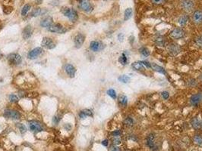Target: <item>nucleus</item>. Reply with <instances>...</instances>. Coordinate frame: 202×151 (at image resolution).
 I'll return each instance as SVG.
<instances>
[{
  "mask_svg": "<svg viewBox=\"0 0 202 151\" xmlns=\"http://www.w3.org/2000/svg\"><path fill=\"white\" fill-rule=\"evenodd\" d=\"M61 12L65 17L69 18L72 22H76L78 19V12L72 8L63 6L61 8Z\"/></svg>",
  "mask_w": 202,
  "mask_h": 151,
  "instance_id": "f257e3e1",
  "label": "nucleus"
},
{
  "mask_svg": "<svg viewBox=\"0 0 202 151\" xmlns=\"http://www.w3.org/2000/svg\"><path fill=\"white\" fill-rule=\"evenodd\" d=\"M167 51H168L169 54H170V55L176 56L182 51V48H181V46L179 44L173 42V43H170V45L167 46Z\"/></svg>",
  "mask_w": 202,
  "mask_h": 151,
  "instance_id": "f03ea898",
  "label": "nucleus"
},
{
  "mask_svg": "<svg viewBox=\"0 0 202 151\" xmlns=\"http://www.w3.org/2000/svg\"><path fill=\"white\" fill-rule=\"evenodd\" d=\"M78 7L80 8L81 10L87 12V13L91 12L94 9L93 5L90 2L89 0H78Z\"/></svg>",
  "mask_w": 202,
  "mask_h": 151,
  "instance_id": "7ed1b4c3",
  "label": "nucleus"
},
{
  "mask_svg": "<svg viewBox=\"0 0 202 151\" xmlns=\"http://www.w3.org/2000/svg\"><path fill=\"white\" fill-rule=\"evenodd\" d=\"M48 30L51 33H55L63 34L67 32L68 30L60 23H53L50 27H48Z\"/></svg>",
  "mask_w": 202,
  "mask_h": 151,
  "instance_id": "20e7f679",
  "label": "nucleus"
},
{
  "mask_svg": "<svg viewBox=\"0 0 202 151\" xmlns=\"http://www.w3.org/2000/svg\"><path fill=\"white\" fill-rule=\"evenodd\" d=\"M28 126H29L30 130L33 132L37 133V132L43 131V127L42 124H41L40 122H38V121H30V122H28Z\"/></svg>",
  "mask_w": 202,
  "mask_h": 151,
  "instance_id": "39448f33",
  "label": "nucleus"
},
{
  "mask_svg": "<svg viewBox=\"0 0 202 151\" xmlns=\"http://www.w3.org/2000/svg\"><path fill=\"white\" fill-rule=\"evenodd\" d=\"M185 31L183 30L182 28L179 27L174 28L170 33V37L173 39H181L185 37Z\"/></svg>",
  "mask_w": 202,
  "mask_h": 151,
  "instance_id": "423d86ee",
  "label": "nucleus"
},
{
  "mask_svg": "<svg viewBox=\"0 0 202 151\" xmlns=\"http://www.w3.org/2000/svg\"><path fill=\"white\" fill-rule=\"evenodd\" d=\"M7 59L9 61V64H13V65H18L20 64L22 61V58L20 54L17 53H12L7 56Z\"/></svg>",
  "mask_w": 202,
  "mask_h": 151,
  "instance_id": "0eeeda50",
  "label": "nucleus"
},
{
  "mask_svg": "<svg viewBox=\"0 0 202 151\" xmlns=\"http://www.w3.org/2000/svg\"><path fill=\"white\" fill-rule=\"evenodd\" d=\"M4 116L6 118H9V119H15V120H18V119H21V113L18 111L11 109H8L5 111Z\"/></svg>",
  "mask_w": 202,
  "mask_h": 151,
  "instance_id": "6e6552de",
  "label": "nucleus"
},
{
  "mask_svg": "<svg viewBox=\"0 0 202 151\" xmlns=\"http://www.w3.org/2000/svg\"><path fill=\"white\" fill-rule=\"evenodd\" d=\"M181 7L185 12H190L195 8V2H194L193 0H182Z\"/></svg>",
  "mask_w": 202,
  "mask_h": 151,
  "instance_id": "1a4fd4ad",
  "label": "nucleus"
},
{
  "mask_svg": "<svg viewBox=\"0 0 202 151\" xmlns=\"http://www.w3.org/2000/svg\"><path fill=\"white\" fill-rule=\"evenodd\" d=\"M41 45L47 49H53L54 48H56V43L54 42V41L51 38L49 37H44L42 39Z\"/></svg>",
  "mask_w": 202,
  "mask_h": 151,
  "instance_id": "9d476101",
  "label": "nucleus"
},
{
  "mask_svg": "<svg viewBox=\"0 0 202 151\" xmlns=\"http://www.w3.org/2000/svg\"><path fill=\"white\" fill-rule=\"evenodd\" d=\"M104 47H105V45L100 41H92L90 43V48H91V51H94V52L101 51V50L103 49Z\"/></svg>",
  "mask_w": 202,
  "mask_h": 151,
  "instance_id": "9b49d317",
  "label": "nucleus"
},
{
  "mask_svg": "<svg viewBox=\"0 0 202 151\" xmlns=\"http://www.w3.org/2000/svg\"><path fill=\"white\" fill-rule=\"evenodd\" d=\"M43 50L41 48H34V49H32L31 51H29V53H28V59L30 60L36 59V58H37L39 56H40L41 54H43Z\"/></svg>",
  "mask_w": 202,
  "mask_h": 151,
  "instance_id": "f8f14e48",
  "label": "nucleus"
},
{
  "mask_svg": "<svg viewBox=\"0 0 202 151\" xmlns=\"http://www.w3.org/2000/svg\"><path fill=\"white\" fill-rule=\"evenodd\" d=\"M192 19L193 23L195 25H202V12L201 11H195L192 14Z\"/></svg>",
  "mask_w": 202,
  "mask_h": 151,
  "instance_id": "ddd939ff",
  "label": "nucleus"
},
{
  "mask_svg": "<svg viewBox=\"0 0 202 151\" xmlns=\"http://www.w3.org/2000/svg\"><path fill=\"white\" fill-rule=\"evenodd\" d=\"M85 41V36L82 33H78L75 36L74 39V43H75V48H80L83 45Z\"/></svg>",
  "mask_w": 202,
  "mask_h": 151,
  "instance_id": "4468645a",
  "label": "nucleus"
},
{
  "mask_svg": "<svg viewBox=\"0 0 202 151\" xmlns=\"http://www.w3.org/2000/svg\"><path fill=\"white\" fill-rule=\"evenodd\" d=\"M201 101H202V93H198L194 94V95H192V97H190V100H189L190 104L192 105V106H195V107L199 104Z\"/></svg>",
  "mask_w": 202,
  "mask_h": 151,
  "instance_id": "2eb2a0df",
  "label": "nucleus"
},
{
  "mask_svg": "<svg viewBox=\"0 0 202 151\" xmlns=\"http://www.w3.org/2000/svg\"><path fill=\"white\" fill-rule=\"evenodd\" d=\"M64 70L69 77H71V78L75 77V73H76V69H75V67H74L72 64H65V65L64 66Z\"/></svg>",
  "mask_w": 202,
  "mask_h": 151,
  "instance_id": "dca6fc26",
  "label": "nucleus"
},
{
  "mask_svg": "<svg viewBox=\"0 0 202 151\" xmlns=\"http://www.w3.org/2000/svg\"><path fill=\"white\" fill-rule=\"evenodd\" d=\"M146 144L151 150H157V146H156L155 142H154V135L153 134H151L148 136L146 141Z\"/></svg>",
  "mask_w": 202,
  "mask_h": 151,
  "instance_id": "f3484780",
  "label": "nucleus"
},
{
  "mask_svg": "<svg viewBox=\"0 0 202 151\" xmlns=\"http://www.w3.org/2000/svg\"><path fill=\"white\" fill-rule=\"evenodd\" d=\"M53 24V18L50 16L45 17V18H43L40 20V26H43V27L48 28Z\"/></svg>",
  "mask_w": 202,
  "mask_h": 151,
  "instance_id": "a211bd4d",
  "label": "nucleus"
},
{
  "mask_svg": "<svg viewBox=\"0 0 202 151\" xmlns=\"http://www.w3.org/2000/svg\"><path fill=\"white\" fill-rule=\"evenodd\" d=\"M33 33V28L31 25H27L24 27V29L23 30V32H22V36L24 39H28L30 37L32 36Z\"/></svg>",
  "mask_w": 202,
  "mask_h": 151,
  "instance_id": "6ab92c4d",
  "label": "nucleus"
},
{
  "mask_svg": "<svg viewBox=\"0 0 202 151\" xmlns=\"http://www.w3.org/2000/svg\"><path fill=\"white\" fill-rule=\"evenodd\" d=\"M47 12V11H45L44 9H40V8H35L32 10L31 13V17L32 18H36V17H38L40 15H43L44 14Z\"/></svg>",
  "mask_w": 202,
  "mask_h": 151,
  "instance_id": "aec40b11",
  "label": "nucleus"
},
{
  "mask_svg": "<svg viewBox=\"0 0 202 151\" xmlns=\"http://www.w3.org/2000/svg\"><path fill=\"white\" fill-rule=\"evenodd\" d=\"M191 124H192V128L195 130H198L201 128V122L197 117L193 118L191 120Z\"/></svg>",
  "mask_w": 202,
  "mask_h": 151,
  "instance_id": "412c9836",
  "label": "nucleus"
},
{
  "mask_svg": "<svg viewBox=\"0 0 202 151\" xmlns=\"http://www.w3.org/2000/svg\"><path fill=\"white\" fill-rule=\"evenodd\" d=\"M151 68H152L154 71L157 72V73H162V74H166V70H164L163 67L157 65L155 63H151Z\"/></svg>",
  "mask_w": 202,
  "mask_h": 151,
  "instance_id": "4be33fe9",
  "label": "nucleus"
},
{
  "mask_svg": "<svg viewBox=\"0 0 202 151\" xmlns=\"http://www.w3.org/2000/svg\"><path fill=\"white\" fill-rule=\"evenodd\" d=\"M79 116L81 119H85L87 116H93V113L91 110L85 109V110H83V111H81V112H80Z\"/></svg>",
  "mask_w": 202,
  "mask_h": 151,
  "instance_id": "5701e85b",
  "label": "nucleus"
},
{
  "mask_svg": "<svg viewBox=\"0 0 202 151\" xmlns=\"http://www.w3.org/2000/svg\"><path fill=\"white\" fill-rule=\"evenodd\" d=\"M132 67L135 70H138V71H140V70H142L144 69V64H142L141 61L134 62L133 64H132Z\"/></svg>",
  "mask_w": 202,
  "mask_h": 151,
  "instance_id": "b1692460",
  "label": "nucleus"
},
{
  "mask_svg": "<svg viewBox=\"0 0 202 151\" xmlns=\"http://www.w3.org/2000/svg\"><path fill=\"white\" fill-rule=\"evenodd\" d=\"M31 9V5H30V4H25L22 7L21 11V16H23V17L26 16V15L28 14V12H30Z\"/></svg>",
  "mask_w": 202,
  "mask_h": 151,
  "instance_id": "393cba45",
  "label": "nucleus"
},
{
  "mask_svg": "<svg viewBox=\"0 0 202 151\" xmlns=\"http://www.w3.org/2000/svg\"><path fill=\"white\" fill-rule=\"evenodd\" d=\"M119 104L122 107H125L128 104V97L124 94H121L118 98Z\"/></svg>",
  "mask_w": 202,
  "mask_h": 151,
  "instance_id": "a878e982",
  "label": "nucleus"
},
{
  "mask_svg": "<svg viewBox=\"0 0 202 151\" xmlns=\"http://www.w3.org/2000/svg\"><path fill=\"white\" fill-rule=\"evenodd\" d=\"M188 20H189V17L187 16V15H183L182 16H180L178 19V23H179V24L180 25V26H185V24L187 23Z\"/></svg>",
  "mask_w": 202,
  "mask_h": 151,
  "instance_id": "bb28decb",
  "label": "nucleus"
},
{
  "mask_svg": "<svg viewBox=\"0 0 202 151\" xmlns=\"http://www.w3.org/2000/svg\"><path fill=\"white\" fill-rule=\"evenodd\" d=\"M132 14H133V12H132V9L131 8H128V9H125V14H124V20H129L132 16Z\"/></svg>",
  "mask_w": 202,
  "mask_h": 151,
  "instance_id": "cd10ccee",
  "label": "nucleus"
},
{
  "mask_svg": "<svg viewBox=\"0 0 202 151\" xmlns=\"http://www.w3.org/2000/svg\"><path fill=\"white\" fill-rule=\"evenodd\" d=\"M154 42H155V43L157 44V45H159V46H163V45H164V44H165V39H164L163 37H158L154 39Z\"/></svg>",
  "mask_w": 202,
  "mask_h": 151,
  "instance_id": "c85d7f7f",
  "label": "nucleus"
},
{
  "mask_svg": "<svg viewBox=\"0 0 202 151\" xmlns=\"http://www.w3.org/2000/svg\"><path fill=\"white\" fill-rule=\"evenodd\" d=\"M194 142L198 145H202V136L200 135H195L193 138Z\"/></svg>",
  "mask_w": 202,
  "mask_h": 151,
  "instance_id": "c756f323",
  "label": "nucleus"
},
{
  "mask_svg": "<svg viewBox=\"0 0 202 151\" xmlns=\"http://www.w3.org/2000/svg\"><path fill=\"white\" fill-rule=\"evenodd\" d=\"M119 61L122 65H125V64H127L128 59H127V57H126L125 53H123V54H122L120 57H119Z\"/></svg>",
  "mask_w": 202,
  "mask_h": 151,
  "instance_id": "7c9ffc66",
  "label": "nucleus"
},
{
  "mask_svg": "<svg viewBox=\"0 0 202 151\" xmlns=\"http://www.w3.org/2000/svg\"><path fill=\"white\" fill-rule=\"evenodd\" d=\"M139 51H140V53H141V54H142V55H144V57L149 56L150 54H151V53H150L149 49H148V48H145V47H142V48H140Z\"/></svg>",
  "mask_w": 202,
  "mask_h": 151,
  "instance_id": "2f4dec72",
  "label": "nucleus"
},
{
  "mask_svg": "<svg viewBox=\"0 0 202 151\" xmlns=\"http://www.w3.org/2000/svg\"><path fill=\"white\" fill-rule=\"evenodd\" d=\"M9 101L12 102V103H18V100H19V98H18V97L17 95L12 94H10V95H9Z\"/></svg>",
  "mask_w": 202,
  "mask_h": 151,
  "instance_id": "473e14b6",
  "label": "nucleus"
},
{
  "mask_svg": "<svg viewBox=\"0 0 202 151\" xmlns=\"http://www.w3.org/2000/svg\"><path fill=\"white\" fill-rule=\"evenodd\" d=\"M124 122L125 125L127 126H132L134 125V119L132 117H127L125 119Z\"/></svg>",
  "mask_w": 202,
  "mask_h": 151,
  "instance_id": "72a5a7b5",
  "label": "nucleus"
},
{
  "mask_svg": "<svg viewBox=\"0 0 202 151\" xmlns=\"http://www.w3.org/2000/svg\"><path fill=\"white\" fill-rule=\"evenodd\" d=\"M119 81L121 82V83H128L129 82V80H130V78H129L128 76L126 75H122V76H120L119 77Z\"/></svg>",
  "mask_w": 202,
  "mask_h": 151,
  "instance_id": "f704fd0d",
  "label": "nucleus"
},
{
  "mask_svg": "<svg viewBox=\"0 0 202 151\" xmlns=\"http://www.w3.org/2000/svg\"><path fill=\"white\" fill-rule=\"evenodd\" d=\"M107 93L110 97H112L113 99H116V92L114 89H109V90H107Z\"/></svg>",
  "mask_w": 202,
  "mask_h": 151,
  "instance_id": "c9c22d12",
  "label": "nucleus"
},
{
  "mask_svg": "<svg viewBox=\"0 0 202 151\" xmlns=\"http://www.w3.org/2000/svg\"><path fill=\"white\" fill-rule=\"evenodd\" d=\"M60 120H61L60 115H56V116H55L54 117H53V124H55V125H57V124L60 122Z\"/></svg>",
  "mask_w": 202,
  "mask_h": 151,
  "instance_id": "e433bc0d",
  "label": "nucleus"
},
{
  "mask_svg": "<svg viewBox=\"0 0 202 151\" xmlns=\"http://www.w3.org/2000/svg\"><path fill=\"white\" fill-rule=\"evenodd\" d=\"M18 128H19L21 133V134H24L26 132L27 128H26V127H25L24 125H23V124H21V123H19L18 125Z\"/></svg>",
  "mask_w": 202,
  "mask_h": 151,
  "instance_id": "4c0bfd02",
  "label": "nucleus"
},
{
  "mask_svg": "<svg viewBox=\"0 0 202 151\" xmlns=\"http://www.w3.org/2000/svg\"><path fill=\"white\" fill-rule=\"evenodd\" d=\"M195 43L200 48H202V37H197L195 39Z\"/></svg>",
  "mask_w": 202,
  "mask_h": 151,
  "instance_id": "58836bf2",
  "label": "nucleus"
},
{
  "mask_svg": "<svg viewBox=\"0 0 202 151\" xmlns=\"http://www.w3.org/2000/svg\"><path fill=\"white\" fill-rule=\"evenodd\" d=\"M113 144H114L115 145H119V144H121V139L120 138H119V136L114 137V138H113Z\"/></svg>",
  "mask_w": 202,
  "mask_h": 151,
  "instance_id": "ea45409f",
  "label": "nucleus"
},
{
  "mask_svg": "<svg viewBox=\"0 0 202 151\" xmlns=\"http://www.w3.org/2000/svg\"><path fill=\"white\" fill-rule=\"evenodd\" d=\"M161 96L164 100H167V99L170 97V93H169L168 92H166V91H164V92H163L161 93Z\"/></svg>",
  "mask_w": 202,
  "mask_h": 151,
  "instance_id": "a19ab883",
  "label": "nucleus"
},
{
  "mask_svg": "<svg viewBox=\"0 0 202 151\" xmlns=\"http://www.w3.org/2000/svg\"><path fill=\"white\" fill-rule=\"evenodd\" d=\"M166 0H151L153 4L154 5H161L165 2Z\"/></svg>",
  "mask_w": 202,
  "mask_h": 151,
  "instance_id": "79ce46f5",
  "label": "nucleus"
},
{
  "mask_svg": "<svg viewBox=\"0 0 202 151\" xmlns=\"http://www.w3.org/2000/svg\"><path fill=\"white\" fill-rule=\"evenodd\" d=\"M110 151H122V150H120V148H119V147H117L116 145H113L110 147Z\"/></svg>",
  "mask_w": 202,
  "mask_h": 151,
  "instance_id": "37998d69",
  "label": "nucleus"
},
{
  "mask_svg": "<svg viewBox=\"0 0 202 151\" xmlns=\"http://www.w3.org/2000/svg\"><path fill=\"white\" fill-rule=\"evenodd\" d=\"M141 62H142V64H144V67H148V68H151V63H149L148 61H141Z\"/></svg>",
  "mask_w": 202,
  "mask_h": 151,
  "instance_id": "c03bdc74",
  "label": "nucleus"
},
{
  "mask_svg": "<svg viewBox=\"0 0 202 151\" xmlns=\"http://www.w3.org/2000/svg\"><path fill=\"white\" fill-rule=\"evenodd\" d=\"M120 135H121V132L119 131V130H116V131H115V132H113V137L120 136Z\"/></svg>",
  "mask_w": 202,
  "mask_h": 151,
  "instance_id": "a18cd8bd",
  "label": "nucleus"
},
{
  "mask_svg": "<svg viewBox=\"0 0 202 151\" xmlns=\"http://www.w3.org/2000/svg\"><path fill=\"white\" fill-rule=\"evenodd\" d=\"M118 39H119V40L120 41V42H122V41L124 40V35H123V33H119V35H118Z\"/></svg>",
  "mask_w": 202,
  "mask_h": 151,
  "instance_id": "49530a36",
  "label": "nucleus"
},
{
  "mask_svg": "<svg viewBox=\"0 0 202 151\" xmlns=\"http://www.w3.org/2000/svg\"><path fill=\"white\" fill-rule=\"evenodd\" d=\"M102 144L103 146H106V147H107V146L108 145V141H107V140H104V141H103Z\"/></svg>",
  "mask_w": 202,
  "mask_h": 151,
  "instance_id": "de8ad7c7",
  "label": "nucleus"
},
{
  "mask_svg": "<svg viewBox=\"0 0 202 151\" xmlns=\"http://www.w3.org/2000/svg\"><path fill=\"white\" fill-rule=\"evenodd\" d=\"M43 2V0H37V4H40Z\"/></svg>",
  "mask_w": 202,
  "mask_h": 151,
  "instance_id": "09e8293b",
  "label": "nucleus"
},
{
  "mask_svg": "<svg viewBox=\"0 0 202 151\" xmlns=\"http://www.w3.org/2000/svg\"><path fill=\"white\" fill-rule=\"evenodd\" d=\"M201 127H202V122H201Z\"/></svg>",
  "mask_w": 202,
  "mask_h": 151,
  "instance_id": "8fccbe9b",
  "label": "nucleus"
},
{
  "mask_svg": "<svg viewBox=\"0 0 202 151\" xmlns=\"http://www.w3.org/2000/svg\"><path fill=\"white\" fill-rule=\"evenodd\" d=\"M105 1H107V0H105Z\"/></svg>",
  "mask_w": 202,
  "mask_h": 151,
  "instance_id": "3c124183",
  "label": "nucleus"
}]
</instances>
